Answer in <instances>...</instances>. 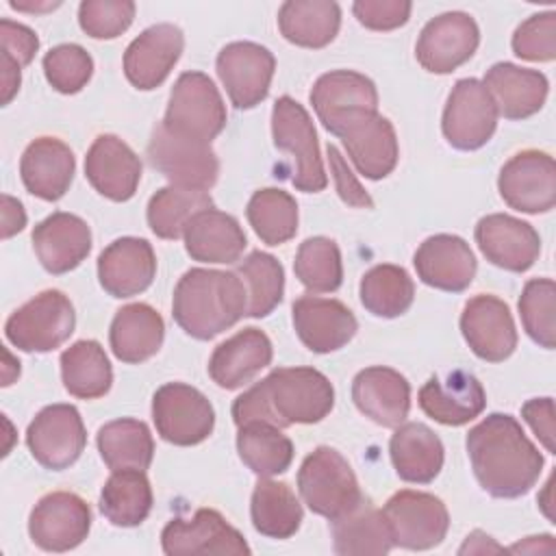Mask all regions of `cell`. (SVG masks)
<instances>
[{
  "instance_id": "6da1fadb",
  "label": "cell",
  "mask_w": 556,
  "mask_h": 556,
  "mask_svg": "<svg viewBox=\"0 0 556 556\" xmlns=\"http://www.w3.org/2000/svg\"><path fill=\"white\" fill-rule=\"evenodd\" d=\"M467 454L476 480L493 497L526 495L543 469V454L506 413H491L469 430Z\"/></svg>"
},
{
  "instance_id": "7a4b0ae2",
  "label": "cell",
  "mask_w": 556,
  "mask_h": 556,
  "mask_svg": "<svg viewBox=\"0 0 556 556\" xmlns=\"http://www.w3.org/2000/svg\"><path fill=\"white\" fill-rule=\"evenodd\" d=\"M334 406L330 380L313 367H278L232 402V421L239 426L263 421L276 428L317 424Z\"/></svg>"
},
{
  "instance_id": "3957f363",
  "label": "cell",
  "mask_w": 556,
  "mask_h": 556,
  "mask_svg": "<svg viewBox=\"0 0 556 556\" xmlns=\"http://www.w3.org/2000/svg\"><path fill=\"white\" fill-rule=\"evenodd\" d=\"M248 313L245 282L232 271L193 267L174 289L172 315L193 339L208 341Z\"/></svg>"
},
{
  "instance_id": "277c9868",
  "label": "cell",
  "mask_w": 556,
  "mask_h": 556,
  "mask_svg": "<svg viewBox=\"0 0 556 556\" xmlns=\"http://www.w3.org/2000/svg\"><path fill=\"white\" fill-rule=\"evenodd\" d=\"M324 128L337 135L358 174L369 180L389 176L400 156L393 124L371 109H350L334 115Z\"/></svg>"
},
{
  "instance_id": "5b68a950",
  "label": "cell",
  "mask_w": 556,
  "mask_h": 556,
  "mask_svg": "<svg viewBox=\"0 0 556 556\" xmlns=\"http://www.w3.org/2000/svg\"><path fill=\"white\" fill-rule=\"evenodd\" d=\"M298 489L304 504L330 521L354 510L365 500L350 463L328 445L313 450L302 460Z\"/></svg>"
},
{
  "instance_id": "8992f818",
  "label": "cell",
  "mask_w": 556,
  "mask_h": 556,
  "mask_svg": "<svg viewBox=\"0 0 556 556\" xmlns=\"http://www.w3.org/2000/svg\"><path fill=\"white\" fill-rule=\"evenodd\" d=\"M226 104L202 72H185L172 87L163 126L169 132L211 143L226 126Z\"/></svg>"
},
{
  "instance_id": "52a82bcc",
  "label": "cell",
  "mask_w": 556,
  "mask_h": 556,
  "mask_svg": "<svg viewBox=\"0 0 556 556\" xmlns=\"http://www.w3.org/2000/svg\"><path fill=\"white\" fill-rule=\"evenodd\" d=\"M74 326L76 313L70 298L48 289L11 313L4 334L22 352H52L70 339Z\"/></svg>"
},
{
  "instance_id": "ba28073f",
  "label": "cell",
  "mask_w": 556,
  "mask_h": 556,
  "mask_svg": "<svg viewBox=\"0 0 556 556\" xmlns=\"http://www.w3.org/2000/svg\"><path fill=\"white\" fill-rule=\"evenodd\" d=\"M274 146L289 152L295 161L291 182L298 191L317 193L326 189L328 178L324 172L317 132L306 109L289 96L276 100L271 109Z\"/></svg>"
},
{
  "instance_id": "9c48e42d",
  "label": "cell",
  "mask_w": 556,
  "mask_h": 556,
  "mask_svg": "<svg viewBox=\"0 0 556 556\" xmlns=\"http://www.w3.org/2000/svg\"><path fill=\"white\" fill-rule=\"evenodd\" d=\"M152 419L163 441L187 447L208 439L215 426V410L195 387L167 382L152 397Z\"/></svg>"
},
{
  "instance_id": "30bf717a",
  "label": "cell",
  "mask_w": 556,
  "mask_h": 556,
  "mask_svg": "<svg viewBox=\"0 0 556 556\" xmlns=\"http://www.w3.org/2000/svg\"><path fill=\"white\" fill-rule=\"evenodd\" d=\"M148 161L174 187L211 189L219 174V161L211 143L169 132L163 124L152 130Z\"/></svg>"
},
{
  "instance_id": "8fae6325",
  "label": "cell",
  "mask_w": 556,
  "mask_h": 556,
  "mask_svg": "<svg viewBox=\"0 0 556 556\" xmlns=\"http://www.w3.org/2000/svg\"><path fill=\"white\" fill-rule=\"evenodd\" d=\"M382 515L389 523L393 545L404 549L437 547L450 528L445 504L424 491H397L387 500Z\"/></svg>"
},
{
  "instance_id": "7c38bea8",
  "label": "cell",
  "mask_w": 556,
  "mask_h": 556,
  "mask_svg": "<svg viewBox=\"0 0 556 556\" xmlns=\"http://www.w3.org/2000/svg\"><path fill=\"white\" fill-rule=\"evenodd\" d=\"M497 115V106L482 80L460 78L447 96L441 130L456 150H478L493 137Z\"/></svg>"
},
{
  "instance_id": "4fadbf2b",
  "label": "cell",
  "mask_w": 556,
  "mask_h": 556,
  "mask_svg": "<svg viewBox=\"0 0 556 556\" xmlns=\"http://www.w3.org/2000/svg\"><path fill=\"white\" fill-rule=\"evenodd\" d=\"M26 445L46 469L61 471L74 465L87 445L85 424L76 406L52 404L41 408L28 424Z\"/></svg>"
},
{
  "instance_id": "5bb4252c",
  "label": "cell",
  "mask_w": 556,
  "mask_h": 556,
  "mask_svg": "<svg viewBox=\"0 0 556 556\" xmlns=\"http://www.w3.org/2000/svg\"><path fill=\"white\" fill-rule=\"evenodd\" d=\"M502 200L521 213H547L556 204V165L547 152L523 150L500 169Z\"/></svg>"
},
{
  "instance_id": "9a60e30c",
  "label": "cell",
  "mask_w": 556,
  "mask_h": 556,
  "mask_svg": "<svg viewBox=\"0 0 556 556\" xmlns=\"http://www.w3.org/2000/svg\"><path fill=\"white\" fill-rule=\"evenodd\" d=\"M480 43L476 20L463 11H447L432 17L419 33L415 56L432 74H450L467 63Z\"/></svg>"
},
{
  "instance_id": "2e32d148",
  "label": "cell",
  "mask_w": 556,
  "mask_h": 556,
  "mask_svg": "<svg viewBox=\"0 0 556 556\" xmlns=\"http://www.w3.org/2000/svg\"><path fill=\"white\" fill-rule=\"evenodd\" d=\"M215 67L230 102L237 109H252L269 93L276 59L261 43L232 41L219 50Z\"/></svg>"
},
{
  "instance_id": "e0dca14e",
  "label": "cell",
  "mask_w": 556,
  "mask_h": 556,
  "mask_svg": "<svg viewBox=\"0 0 556 556\" xmlns=\"http://www.w3.org/2000/svg\"><path fill=\"white\" fill-rule=\"evenodd\" d=\"M91 528L89 504L70 491L43 495L28 517V534L46 552H67L78 547Z\"/></svg>"
},
{
  "instance_id": "ac0fdd59",
  "label": "cell",
  "mask_w": 556,
  "mask_h": 556,
  "mask_svg": "<svg viewBox=\"0 0 556 556\" xmlns=\"http://www.w3.org/2000/svg\"><path fill=\"white\" fill-rule=\"evenodd\" d=\"M161 545L167 556L250 554L243 534L213 508H198L189 519H172L161 532Z\"/></svg>"
},
{
  "instance_id": "d6986e66",
  "label": "cell",
  "mask_w": 556,
  "mask_h": 556,
  "mask_svg": "<svg viewBox=\"0 0 556 556\" xmlns=\"http://www.w3.org/2000/svg\"><path fill=\"white\" fill-rule=\"evenodd\" d=\"M460 332L471 352L489 363L508 358L517 348V328L508 304L489 293H480L465 304Z\"/></svg>"
},
{
  "instance_id": "ffe728a7",
  "label": "cell",
  "mask_w": 556,
  "mask_h": 556,
  "mask_svg": "<svg viewBox=\"0 0 556 556\" xmlns=\"http://www.w3.org/2000/svg\"><path fill=\"white\" fill-rule=\"evenodd\" d=\"M476 243L489 263L506 271L521 274L534 265L541 254V237L528 224L513 215L491 213L476 224Z\"/></svg>"
},
{
  "instance_id": "44dd1931",
  "label": "cell",
  "mask_w": 556,
  "mask_h": 556,
  "mask_svg": "<svg viewBox=\"0 0 556 556\" xmlns=\"http://www.w3.org/2000/svg\"><path fill=\"white\" fill-rule=\"evenodd\" d=\"M185 48L182 30L174 24H154L135 37L124 52V74L141 91L156 89L172 72Z\"/></svg>"
},
{
  "instance_id": "7402d4cb",
  "label": "cell",
  "mask_w": 556,
  "mask_h": 556,
  "mask_svg": "<svg viewBox=\"0 0 556 556\" xmlns=\"http://www.w3.org/2000/svg\"><path fill=\"white\" fill-rule=\"evenodd\" d=\"M291 311L300 341L317 354L341 350L358 330L354 313L332 298L302 295L293 302Z\"/></svg>"
},
{
  "instance_id": "603a6c76",
  "label": "cell",
  "mask_w": 556,
  "mask_h": 556,
  "mask_svg": "<svg viewBox=\"0 0 556 556\" xmlns=\"http://www.w3.org/2000/svg\"><path fill=\"white\" fill-rule=\"evenodd\" d=\"M85 176L100 195L126 202L139 187L141 161L119 137L98 135L85 156Z\"/></svg>"
},
{
  "instance_id": "cb8c5ba5",
  "label": "cell",
  "mask_w": 556,
  "mask_h": 556,
  "mask_svg": "<svg viewBox=\"0 0 556 556\" xmlns=\"http://www.w3.org/2000/svg\"><path fill=\"white\" fill-rule=\"evenodd\" d=\"M417 402L430 419L443 426H463L484 410L486 395L473 374L454 369L445 378H428L419 389Z\"/></svg>"
},
{
  "instance_id": "d4e9b609",
  "label": "cell",
  "mask_w": 556,
  "mask_h": 556,
  "mask_svg": "<svg viewBox=\"0 0 556 556\" xmlns=\"http://www.w3.org/2000/svg\"><path fill=\"white\" fill-rule=\"evenodd\" d=\"M156 274L152 245L139 237H122L106 245L98 258V278L113 298H132L146 291Z\"/></svg>"
},
{
  "instance_id": "484cf974",
  "label": "cell",
  "mask_w": 556,
  "mask_h": 556,
  "mask_svg": "<svg viewBox=\"0 0 556 556\" xmlns=\"http://www.w3.org/2000/svg\"><path fill=\"white\" fill-rule=\"evenodd\" d=\"M413 265L424 285L441 291H465L476 276V256L456 235L428 237L415 252Z\"/></svg>"
},
{
  "instance_id": "4316f807",
  "label": "cell",
  "mask_w": 556,
  "mask_h": 556,
  "mask_svg": "<svg viewBox=\"0 0 556 556\" xmlns=\"http://www.w3.org/2000/svg\"><path fill=\"white\" fill-rule=\"evenodd\" d=\"M352 400L378 426L397 428L410 410V384L391 367H367L352 382Z\"/></svg>"
},
{
  "instance_id": "83f0119b",
  "label": "cell",
  "mask_w": 556,
  "mask_h": 556,
  "mask_svg": "<svg viewBox=\"0 0 556 556\" xmlns=\"http://www.w3.org/2000/svg\"><path fill=\"white\" fill-rule=\"evenodd\" d=\"M33 248L50 274H67L78 267L91 250V230L72 213H52L33 230Z\"/></svg>"
},
{
  "instance_id": "f1b7e54d",
  "label": "cell",
  "mask_w": 556,
  "mask_h": 556,
  "mask_svg": "<svg viewBox=\"0 0 556 556\" xmlns=\"http://www.w3.org/2000/svg\"><path fill=\"white\" fill-rule=\"evenodd\" d=\"M76 169L67 143L56 137H39L28 143L20 161V176L28 193L46 202H56L72 185Z\"/></svg>"
},
{
  "instance_id": "f546056e",
  "label": "cell",
  "mask_w": 556,
  "mask_h": 556,
  "mask_svg": "<svg viewBox=\"0 0 556 556\" xmlns=\"http://www.w3.org/2000/svg\"><path fill=\"white\" fill-rule=\"evenodd\" d=\"M274 348L258 328H243L219 343L208 361V376L222 389H239L271 363Z\"/></svg>"
},
{
  "instance_id": "4dcf8cb0",
  "label": "cell",
  "mask_w": 556,
  "mask_h": 556,
  "mask_svg": "<svg viewBox=\"0 0 556 556\" xmlns=\"http://www.w3.org/2000/svg\"><path fill=\"white\" fill-rule=\"evenodd\" d=\"M482 85L506 119H526L539 113L549 89L545 74L513 63H495Z\"/></svg>"
},
{
  "instance_id": "1f68e13d",
  "label": "cell",
  "mask_w": 556,
  "mask_h": 556,
  "mask_svg": "<svg viewBox=\"0 0 556 556\" xmlns=\"http://www.w3.org/2000/svg\"><path fill=\"white\" fill-rule=\"evenodd\" d=\"M182 237L187 254L200 263H235L248 245L239 222L217 208L195 213Z\"/></svg>"
},
{
  "instance_id": "d6a6232c",
  "label": "cell",
  "mask_w": 556,
  "mask_h": 556,
  "mask_svg": "<svg viewBox=\"0 0 556 556\" xmlns=\"http://www.w3.org/2000/svg\"><path fill=\"white\" fill-rule=\"evenodd\" d=\"M395 473L413 484L432 482L443 467V443L426 424H400L389 441Z\"/></svg>"
},
{
  "instance_id": "836d02e7",
  "label": "cell",
  "mask_w": 556,
  "mask_h": 556,
  "mask_svg": "<svg viewBox=\"0 0 556 556\" xmlns=\"http://www.w3.org/2000/svg\"><path fill=\"white\" fill-rule=\"evenodd\" d=\"M165 337V324L163 317L159 315L156 308L150 304L137 302V304H126L122 306L109 330V341L113 354L122 363H143L150 356H154Z\"/></svg>"
},
{
  "instance_id": "e575fe53",
  "label": "cell",
  "mask_w": 556,
  "mask_h": 556,
  "mask_svg": "<svg viewBox=\"0 0 556 556\" xmlns=\"http://www.w3.org/2000/svg\"><path fill=\"white\" fill-rule=\"evenodd\" d=\"M341 26V9L330 0H289L278 11L282 37L302 48L328 46Z\"/></svg>"
},
{
  "instance_id": "d590c367",
  "label": "cell",
  "mask_w": 556,
  "mask_h": 556,
  "mask_svg": "<svg viewBox=\"0 0 556 556\" xmlns=\"http://www.w3.org/2000/svg\"><path fill=\"white\" fill-rule=\"evenodd\" d=\"M311 104L321 124L350 109L378 111L376 85L358 72L334 70L317 78L311 89Z\"/></svg>"
},
{
  "instance_id": "8d00e7d4",
  "label": "cell",
  "mask_w": 556,
  "mask_h": 556,
  "mask_svg": "<svg viewBox=\"0 0 556 556\" xmlns=\"http://www.w3.org/2000/svg\"><path fill=\"white\" fill-rule=\"evenodd\" d=\"M61 378L70 395L96 400L109 393L113 369L104 348L93 339L72 343L61 354Z\"/></svg>"
},
{
  "instance_id": "74e56055",
  "label": "cell",
  "mask_w": 556,
  "mask_h": 556,
  "mask_svg": "<svg viewBox=\"0 0 556 556\" xmlns=\"http://www.w3.org/2000/svg\"><path fill=\"white\" fill-rule=\"evenodd\" d=\"M332 543L341 556L387 554L393 547L382 510L371 506L367 497L354 510L332 521Z\"/></svg>"
},
{
  "instance_id": "f35d334b",
  "label": "cell",
  "mask_w": 556,
  "mask_h": 556,
  "mask_svg": "<svg viewBox=\"0 0 556 556\" xmlns=\"http://www.w3.org/2000/svg\"><path fill=\"white\" fill-rule=\"evenodd\" d=\"M252 526L269 539H289L302 523V504L289 484L261 478L252 491Z\"/></svg>"
},
{
  "instance_id": "ab89813d",
  "label": "cell",
  "mask_w": 556,
  "mask_h": 556,
  "mask_svg": "<svg viewBox=\"0 0 556 556\" xmlns=\"http://www.w3.org/2000/svg\"><path fill=\"white\" fill-rule=\"evenodd\" d=\"M98 450L111 471H146L154 456V439L143 421L122 417L104 424L98 430Z\"/></svg>"
},
{
  "instance_id": "60d3db41",
  "label": "cell",
  "mask_w": 556,
  "mask_h": 556,
  "mask_svg": "<svg viewBox=\"0 0 556 556\" xmlns=\"http://www.w3.org/2000/svg\"><path fill=\"white\" fill-rule=\"evenodd\" d=\"M152 510V486L141 469L113 471L100 493V513L122 528L146 521Z\"/></svg>"
},
{
  "instance_id": "b9f144b4",
  "label": "cell",
  "mask_w": 556,
  "mask_h": 556,
  "mask_svg": "<svg viewBox=\"0 0 556 556\" xmlns=\"http://www.w3.org/2000/svg\"><path fill=\"white\" fill-rule=\"evenodd\" d=\"M239 458L261 478L285 473L293 460V443L280 428L252 421L239 426L237 432Z\"/></svg>"
},
{
  "instance_id": "7bdbcfd3",
  "label": "cell",
  "mask_w": 556,
  "mask_h": 556,
  "mask_svg": "<svg viewBox=\"0 0 556 556\" xmlns=\"http://www.w3.org/2000/svg\"><path fill=\"white\" fill-rule=\"evenodd\" d=\"M204 208H213L208 191L163 187L148 202V226L161 239H178L185 235L191 217Z\"/></svg>"
},
{
  "instance_id": "ee69618b",
  "label": "cell",
  "mask_w": 556,
  "mask_h": 556,
  "mask_svg": "<svg viewBox=\"0 0 556 556\" xmlns=\"http://www.w3.org/2000/svg\"><path fill=\"white\" fill-rule=\"evenodd\" d=\"M361 302L376 317H400L406 313L415 298L413 278L404 267L376 265L361 278Z\"/></svg>"
},
{
  "instance_id": "f6af8a7d",
  "label": "cell",
  "mask_w": 556,
  "mask_h": 556,
  "mask_svg": "<svg viewBox=\"0 0 556 556\" xmlns=\"http://www.w3.org/2000/svg\"><path fill=\"white\" fill-rule=\"evenodd\" d=\"M248 222L267 245H280L298 232V204L282 189H258L252 193L248 208Z\"/></svg>"
},
{
  "instance_id": "bcb514c9",
  "label": "cell",
  "mask_w": 556,
  "mask_h": 556,
  "mask_svg": "<svg viewBox=\"0 0 556 556\" xmlns=\"http://www.w3.org/2000/svg\"><path fill=\"white\" fill-rule=\"evenodd\" d=\"M293 271L311 293L337 291L343 282L339 245L328 237H311L300 243Z\"/></svg>"
},
{
  "instance_id": "7dc6e473",
  "label": "cell",
  "mask_w": 556,
  "mask_h": 556,
  "mask_svg": "<svg viewBox=\"0 0 556 556\" xmlns=\"http://www.w3.org/2000/svg\"><path fill=\"white\" fill-rule=\"evenodd\" d=\"M239 276L248 285V313L250 317L269 315L282 300L285 291V271L276 256L254 250L243 258Z\"/></svg>"
},
{
  "instance_id": "c3c4849f",
  "label": "cell",
  "mask_w": 556,
  "mask_h": 556,
  "mask_svg": "<svg viewBox=\"0 0 556 556\" xmlns=\"http://www.w3.org/2000/svg\"><path fill=\"white\" fill-rule=\"evenodd\" d=\"M556 282L552 278H532L519 298V315L528 337L545 350L556 345Z\"/></svg>"
},
{
  "instance_id": "681fc988",
  "label": "cell",
  "mask_w": 556,
  "mask_h": 556,
  "mask_svg": "<svg viewBox=\"0 0 556 556\" xmlns=\"http://www.w3.org/2000/svg\"><path fill=\"white\" fill-rule=\"evenodd\" d=\"M0 41H2V104H9L20 89L22 67H26L37 48V35L17 22L2 20L0 22Z\"/></svg>"
},
{
  "instance_id": "f907efd6",
  "label": "cell",
  "mask_w": 556,
  "mask_h": 556,
  "mask_svg": "<svg viewBox=\"0 0 556 556\" xmlns=\"http://www.w3.org/2000/svg\"><path fill=\"white\" fill-rule=\"evenodd\" d=\"M43 74L59 93H78L93 74V59L78 43H61L46 52Z\"/></svg>"
},
{
  "instance_id": "816d5d0a",
  "label": "cell",
  "mask_w": 556,
  "mask_h": 556,
  "mask_svg": "<svg viewBox=\"0 0 556 556\" xmlns=\"http://www.w3.org/2000/svg\"><path fill=\"white\" fill-rule=\"evenodd\" d=\"M135 17L130 0H85L78 7V24L93 39L119 37Z\"/></svg>"
},
{
  "instance_id": "f5cc1de1",
  "label": "cell",
  "mask_w": 556,
  "mask_h": 556,
  "mask_svg": "<svg viewBox=\"0 0 556 556\" xmlns=\"http://www.w3.org/2000/svg\"><path fill=\"white\" fill-rule=\"evenodd\" d=\"M513 52L526 61H554L556 56V13L530 15L513 35Z\"/></svg>"
},
{
  "instance_id": "db71d44e",
  "label": "cell",
  "mask_w": 556,
  "mask_h": 556,
  "mask_svg": "<svg viewBox=\"0 0 556 556\" xmlns=\"http://www.w3.org/2000/svg\"><path fill=\"white\" fill-rule=\"evenodd\" d=\"M413 4L408 0H356L352 11L356 20L371 30H393L408 22Z\"/></svg>"
},
{
  "instance_id": "11a10c76",
  "label": "cell",
  "mask_w": 556,
  "mask_h": 556,
  "mask_svg": "<svg viewBox=\"0 0 556 556\" xmlns=\"http://www.w3.org/2000/svg\"><path fill=\"white\" fill-rule=\"evenodd\" d=\"M328 161H330V172L337 185V191L341 195V200L350 206H358V208H371L374 200L369 198V193L358 185V180L354 178V174L350 172L348 163L343 161L341 152L334 146H328Z\"/></svg>"
},
{
  "instance_id": "9f6ffc18",
  "label": "cell",
  "mask_w": 556,
  "mask_h": 556,
  "mask_svg": "<svg viewBox=\"0 0 556 556\" xmlns=\"http://www.w3.org/2000/svg\"><path fill=\"white\" fill-rule=\"evenodd\" d=\"M521 417L534 430L539 441L549 454H556V426H554V402L552 397H534L521 406Z\"/></svg>"
},
{
  "instance_id": "6f0895ef",
  "label": "cell",
  "mask_w": 556,
  "mask_h": 556,
  "mask_svg": "<svg viewBox=\"0 0 556 556\" xmlns=\"http://www.w3.org/2000/svg\"><path fill=\"white\" fill-rule=\"evenodd\" d=\"M26 224V213L20 200L11 195H2V237L9 239L11 235L20 232Z\"/></svg>"
},
{
  "instance_id": "680465c9",
  "label": "cell",
  "mask_w": 556,
  "mask_h": 556,
  "mask_svg": "<svg viewBox=\"0 0 556 556\" xmlns=\"http://www.w3.org/2000/svg\"><path fill=\"white\" fill-rule=\"evenodd\" d=\"M17 11H50L56 9L59 2H48V4H24V2H9Z\"/></svg>"
}]
</instances>
